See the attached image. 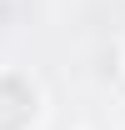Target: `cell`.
Returning <instances> with one entry per match:
<instances>
[{
	"instance_id": "6da1fadb",
	"label": "cell",
	"mask_w": 125,
	"mask_h": 130,
	"mask_svg": "<svg viewBox=\"0 0 125 130\" xmlns=\"http://www.w3.org/2000/svg\"><path fill=\"white\" fill-rule=\"evenodd\" d=\"M35 120V90L15 75H0V130H25Z\"/></svg>"
}]
</instances>
